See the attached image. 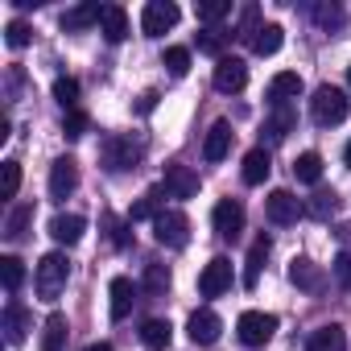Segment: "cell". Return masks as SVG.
I'll use <instances>...</instances> for the list:
<instances>
[{"instance_id":"6da1fadb","label":"cell","mask_w":351,"mask_h":351,"mask_svg":"<svg viewBox=\"0 0 351 351\" xmlns=\"http://www.w3.org/2000/svg\"><path fill=\"white\" fill-rule=\"evenodd\" d=\"M141 157H145V141H136V136H128V132H112V136H104V145H99V165H104L108 173L136 169Z\"/></svg>"},{"instance_id":"7a4b0ae2","label":"cell","mask_w":351,"mask_h":351,"mask_svg":"<svg viewBox=\"0 0 351 351\" xmlns=\"http://www.w3.org/2000/svg\"><path fill=\"white\" fill-rule=\"evenodd\" d=\"M347 112H351L347 91H339V87H330V83H322V87L310 95V116H314L318 128H335V124H343Z\"/></svg>"},{"instance_id":"3957f363","label":"cell","mask_w":351,"mask_h":351,"mask_svg":"<svg viewBox=\"0 0 351 351\" xmlns=\"http://www.w3.org/2000/svg\"><path fill=\"white\" fill-rule=\"evenodd\" d=\"M66 277H71V265L62 252H46L38 261V273H34V289L42 302H58V293L66 289Z\"/></svg>"},{"instance_id":"277c9868","label":"cell","mask_w":351,"mask_h":351,"mask_svg":"<svg viewBox=\"0 0 351 351\" xmlns=\"http://www.w3.org/2000/svg\"><path fill=\"white\" fill-rule=\"evenodd\" d=\"M153 240L161 244V248H186L191 244V219L182 215V211H161L157 219H153Z\"/></svg>"},{"instance_id":"5b68a950","label":"cell","mask_w":351,"mask_h":351,"mask_svg":"<svg viewBox=\"0 0 351 351\" xmlns=\"http://www.w3.org/2000/svg\"><path fill=\"white\" fill-rule=\"evenodd\" d=\"M277 330V314H265V310H244L240 322H236V335L244 347H265Z\"/></svg>"},{"instance_id":"8992f818","label":"cell","mask_w":351,"mask_h":351,"mask_svg":"<svg viewBox=\"0 0 351 351\" xmlns=\"http://www.w3.org/2000/svg\"><path fill=\"white\" fill-rule=\"evenodd\" d=\"M178 5H173V0H149L145 5V13H141V34L145 38H161L165 29H173L178 25Z\"/></svg>"},{"instance_id":"52a82bcc","label":"cell","mask_w":351,"mask_h":351,"mask_svg":"<svg viewBox=\"0 0 351 351\" xmlns=\"http://www.w3.org/2000/svg\"><path fill=\"white\" fill-rule=\"evenodd\" d=\"M265 215H269L277 228H289V223H298V219L306 215V203H302L293 191H273V195L265 199Z\"/></svg>"},{"instance_id":"ba28073f","label":"cell","mask_w":351,"mask_h":351,"mask_svg":"<svg viewBox=\"0 0 351 351\" xmlns=\"http://www.w3.org/2000/svg\"><path fill=\"white\" fill-rule=\"evenodd\" d=\"M211 223H215L219 240H240V232H244V207L236 199H219L215 211H211Z\"/></svg>"},{"instance_id":"9c48e42d","label":"cell","mask_w":351,"mask_h":351,"mask_svg":"<svg viewBox=\"0 0 351 351\" xmlns=\"http://www.w3.org/2000/svg\"><path fill=\"white\" fill-rule=\"evenodd\" d=\"M161 186H165L169 199H195V195H199V173H195L191 165H182V161H169Z\"/></svg>"},{"instance_id":"30bf717a","label":"cell","mask_w":351,"mask_h":351,"mask_svg":"<svg viewBox=\"0 0 351 351\" xmlns=\"http://www.w3.org/2000/svg\"><path fill=\"white\" fill-rule=\"evenodd\" d=\"M232 277H236V273H232V261H228V256H215V261L199 273V293H203V298H219V293L232 289Z\"/></svg>"},{"instance_id":"8fae6325","label":"cell","mask_w":351,"mask_h":351,"mask_svg":"<svg viewBox=\"0 0 351 351\" xmlns=\"http://www.w3.org/2000/svg\"><path fill=\"white\" fill-rule=\"evenodd\" d=\"M211 83H215V91H223V95L244 91V83H248V66H244V58H219Z\"/></svg>"},{"instance_id":"7c38bea8","label":"cell","mask_w":351,"mask_h":351,"mask_svg":"<svg viewBox=\"0 0 351 351\" xmlns=\"http://www.w3.org/2000/svg\"><path fill=\"white\" fill-rule=\"evenodd\" d=\"M75 186H79V165L71 161V157H58L54 165H50V199H71L75 195Z\"/></svg>"},{"instance_id":"4fadbf2b","label":"cell","mask_w":351,"mask_h":351,"mask_svg":"<svg viewBox=\"0 0 351 351\" xmlns=\"http://www.w3.org/2000/svg\"><path fill=\"white\" fill-rule=\"evenodd\" d=\"M289 281H293L298 289H306V293H322V289H326L322 265H314V261H306V256H293V261H289Z\"/></svg>"},{"instance_id":"5bb4252c","label":"cell","mask_w":351,"mask_h":351,"mask_svg":"<svg viewBox=\"0 0 351 351\" xmlns=\"http://www.w3.org/2000/svg\"><path fill=\"white\" fill-rule=\"evenodd\" d=\"M219 330H223V322H219L215 310H195L191 322H186V335H191V343H199V347H211V343L219 339Z\"/></svg>"},{"instance_id":"9a60e30c","label":"cell","mask_w":351,"mask_h":351,"mask_svg":"<svg viewBox=\"0 0 351 351\" xmlns=\"http://www.w3.org/2000/svg\"><path fill=\"white\" fill-rule=\"evenodd\" d=\"M269 173H273V157H269V149H265V145L248 149V153H244V169H240L244 186H261Z\"/></svg>"},{"instance_id":"2e32d148","label":"cell","mask_w":351,"mask_h":351,"mask_svg":"<svg viewBox=\"0 0 351 351\" xmlns=\"http://www.w3.org/2000/svg\"><path fill=\"white\" fill-rule=\"evenodd\" d=\"M293 124H298V112H293L289 104L273 108V112H269V120H265V149H269V145H281V141L293 132Z\"/></svg>"},{"instance_id":"e0dca14e","label":"cell","mask_w":351,"mask_h":351,"mask_svg":"<svg viewBox=\"0 0 351 351\" xmlns=\"http://www.w3.org/2000/svg\"><path fill=\"white\" fill-rule=\"evenodd\" d=\"M298 95H302V75H298V71H281V75L269 79V99H273V108H281V104H289V99H298Z\"/></svg>"},{"instance_id":"ac0fdd59","label":"cell","mask_w":351,"mask_h":351,"mask_svg":"<svg viewBox=\"0 0 351 351\" xmlns=\"http://www.w3.org/2000/svg\"><path fill=\"white\" fill-rule=\"evenodd\" d=\"M232 136H236L232 124H228V120H215L211 132H207V141H203V157H207V161H223L228 149H232Z\"/></svg>"},{"instance_id":"d6986e66","label":"cell","mask_w":351,"mask_h":351,"mask_svg":"<svg viewBox=\"0 0 351 351\" xmlns=\"http://www.w3.org/2000/svg\"><path fill=\"white\" fill-rule=\"evenodd\" d=\"M83 232H87V219L83 215H54L50 219V236H54V244H79L83 240Z\"/></svg>"},{"instance_id":"ffe728a7","label":"cell","mask_w":351,"mask_h":351,"mask_svg":"<svg viewBox=\"0 0 351 351\" xmlns=\"http://www.w3.org/2000/svg\"><path fill=\"white\" fill-rule=\"evenodd\" d=\"M269 248H273V240H269V236H256V240H252V248H248V261H244V289H256Z\"/></svg>"},{"instance_id":"44dd1931","label":"cell","mask_w":351,"mask_h":351,"mask_svg":"<svg viewBox=\"0 0 351 351\" xmlns=\"http://www.w3.org/2000/svg\"><path fill=\"white\" fill-rule=\"evenodd\" d=\"M108 293H112V322L128 318V310H132V302H136V285H132L128 277H112Z\"/></svg>"},{"instance_id":"7402d4cb","label":"cell","mask_w":351,"mask_h":351,"mask_svg":"<svg viewBox=\"0 0 351 351\" xmlns=\"http://www.w3.org/2000/svg\"><path fill=\"white\" fill-rule=\"evenodd\" d=\"M29 326H34V318H29V310L21 306V302H9L5 306V339L17 347L25 335H29Z\"/></svg>"},{"instance_id":"603a6c76","label":"cell","mask_w":351,"mask_h":351,"mask_svg":"<svg viewBox=\"0 0 351 351\" xmlns=\"http://www.w3.org/2000/svg\"><path fill=\"white\" fill-rule=\"evenodd\" d=\"M66 339H71V326H66V314H50L42 322V351H66Z\"/></svg>"},{"instance_id":"cb8c5ba5","label":"cell","mask_w":351,"mask_h":351,"mask_svg":"<svg viewBox=\"0 0 351 351\" xmlns=\"http://www.w3.org/2000/svg\"><path fill=\"white\" fill-rule=\"evenodd\" d=\"M99 13H104V5H75V9L62 13V29L66 34H83V29L99 25Z\"/></svg>"},{"instance_id":"d4e9b609","label":"cell","mask_w":351,"mask_h":351,"mask_svg":"<svg viewBox=\"0 0 351 351\" xmlns=\"http://www.w3.org/2000/svg\"><path fill=\"white\" fill-rule=\"evenodd\" d=\"M99 34H104L108 42H124V38H128V13H124L120 5H104V13H99Z\"/></svg>"},{"instance_id":"484cf974","label":"cell","mask_w":351,"mask_h":351,"mask_svg":"<svg viewBox=\"0 0 351 351\" xmlns=\"http://www.w3.org/2000/svg\"><path fill=\"white\" fill-rule=\"evenodd\" d=\"M165 199H169V195H165V186L145 191V195H141V203L132 207V215H128V219H132V223H141V219H149V223H153V219L165 211Z\"/></svg>"},{"instance_id":"4316f807","label":"cell","mask_w":351,"mask_h":351,"mask_svg":"<svg viewBox=\"0 0 351 351\" xmlns=\"http://www.w3.org/2000/svg\"><path fill=\"white\" fill-rule=\"evenodd\" d=\"M306 351H347V335H343V326H318L310 339H306Z\"/></svg>"},{"instance_id":"83f0119b","label":"cell","mask_w":351,"mask_h":351,"mask_svg":"<svg viewBox=\"0 0 351 351\" xmlns=\"http://www.w3.org/2000/svg\"><path fill=\"white\" fill-rule=\"evenodd\" d=\"M169 339H173V326H169L165 318H149V322L141 326V343H145L149 351H165Z\"/></svg>"},{"instance_id":"f1b7e54d","label":"cell","mask_w":351,"mask_h":351,"mask_svg":"<svg viewBox=\"0 0 351 351\" xmlns=\"http://www.w3.org/2000/svg\"><path fill=\"white\" fill-rule=\"evenodd\" d=\"M281 42H285V29L269 21V25H261V34L252 38V54L269 58V54H277V50H281Z\"/></svg>"},{"instance_id":"f546056e","label":"cell","mask_w":351,"mask_h":351,"mask_svg":"<svg viewBox=\"0 0 351 351\" xmlns=\"http://www.w3.org/2000/svg\"><path fill=\"white\" fill-rule=\"evenodd\" d=\"M293 173H298V182H306V186H318L322 182V157L310 149V153H302L298 161H293Z\"/></svg>"},{"instance_id":"4dcf8cb0","label":"cell","mask_w":351,"mask_h":351,"mask_svg":"<svg viewBox=\"0 0 351 351\" xmlns=\"http://www.w3.org/2000/svg\"><path fill=\"white\" fill-rule=\"evenodd\" d=\"M141 289L149 298H161L169 289V269L165 265H145V277H141Z\"/></svg>"},{"instance_id":"1f68e13d","label":"cell","mask_w":351,"mask_h":351,"mask_svg":"<svg viewBox=\"0 0 351 351\" xmlns=\"http://www.w3.org/2000/svg\"><path fill=\"white\" fill-rule=\"evenodd\" d=\"M0 281H5L9 293H17V289L25 285V265H21L17 256H0Z\"/></svg>"},{"instance_id":"d6a6232c","label":"cell","mask_w":351,"mask_h":351,"mask_svg":"<svg viewBox=\"0 0 351 351\" xmlns=\"http://www.w3.org/2000/svg\"><path fill=\"white\" fill-rule=\"evenodd\" d=\"M335 207H339V199H335V191H314L310 195V203H306V215H314V219H330L335 215Z\"/></svg>"},{"instance_id":"836d02e7","label":"cell","mask_w":351,"mask_h":351,"mask_svg":"<svg viewBox=\"0 0 351 351\" xmlns=\"http://www.w3.org/2000/svg\"><path fill=\"white\" fill-rule=\"evenodd\" d=\"M29 223H34V207H29V203H21V207H13V211H9V219H5V236H9V240H21Z\"/></svg>"},{"instance_id":"e575fe53","label":"cell","mask_w":351,"mask_h":351,"mask_svg":"<svg viewBox=\"0 0 351 351\" xmlns=\"http://www.w3.org/2000/svg\"><path fill=\"white\" fill-rule=\"evenodd\" d=\"M104 228H108V244H112V248H128V244H132V236H128L132 219H120V215H104Z\"/></svg>"},{"instance_id":"d590c367","label":"cell","mask_w":351,"mask_h":351,"mask_svg":"<svg viewBox=\"0 0 351 351\" xmlns=\"http://www.w3.org/2000/svg\"><path fill=\"white\" fill-rule=\"evenodd\" d=\"M195 13H199L203 25H215V21H223V17L232 13V0H199Z\"/></svg>"},{"instance_id":"8d00e7d4","label":"cell","mask_w":351,"mask_h":351,"mask_svg":"<svg viewBox=\"0 0 351 351\" xmlns=\"http://www.w3.org/2000/svg\"><path fill=\"white\" fill-rule=\"evenodd\" d=\"M54 99H58L66 112H75V104H79V79L58 75V79H54Z\"/></svg>"},{"instance_id":"74e56055","label":"cell","mask_w":351,"mask_h":351,"mask_svg":"<svg viewBox=\"0 0 351 351\" xmlns=\"http://www.w3.org/2000/svg\"><path fill=\"white\" fill-rule=\"evenodd\" d=\"M306 13H310L322 29H339V25H343V9H339V5H306Z\"/></svg>"},{"instance_id":"f35d334b","label":"cell","mask_w":351,"mask_h":351,"mask_svg":"<svg viewBox=\"0 0 351 351\" xmlns=\"http://www.w3.org/2000/svg\"><path fill=\"white\" fill-rule=\"evenodd\" d=\"M256 34H261V9H256V5H244V13H240V29H236V38L252 46V38H256Z\"/></svg>"},{"instance_id":"ab89813d","label":"cell","mask_w":351,"mask_h":351,"mask_svg":"<svg viewBox=\"0 0 351 351\" xmlns=\"http://www.w3.org/2000/svg\"><path fill=\"white\" fill-rule=\"evenodd\" d=\"M87 128H91V116H87L83 108H75V112L62 116V136H66V141H79Z\"/></svg>"},{"instance_id":"60d3db41","label":"cell","mask_w":351,"mask_h":351,"mask_svg":"<svg viewBox=\"0 0 351 351\" xmlns=\"http://www.w3.org/2000/svg\"><path fill=\"white\" fill-rule=\"evenodd\" d=\"M161 62L169 66V75H173V79H182V75L191 71V50H186V46H169Z\"/></svg>"},{"instance_id":"b9f144b4","label":"cell","mask_w":351,"mask_h":351,"mask_svg":"<svg viewBox=\"0 0 351 351\" xmlns=\"http://www.w3.org/2000/svg\"><path fill=\"white\" fill-rule=\"evenodd\" d=\"M29 38H34V29H29L25 21H9V25H5V42H9L13 50H25Z\"/></svg>"},{"instance_id":"7bdbcfd3","label":"cell","mask_w":351,"mask_h":351,"mask_svg":"<svg viewBox=\"0 0 351 351\" xmlns=\"http://www.w3.org/2000/svg\"><path fill=\"white\" fill-rule=\"evenodd\" d=\"M223 42H228V34H219V29H203V34H199V50H203V54L223 58Z\"/></svg>"},{"instance_id":"ee69618b","label":"cell","mask_w":351,"mask_h":351,"mask_svg":"<svg viewBox=\"0 0 351 351\" xmlns=\"http://www.w3.org/2000/svg\"><path fill=\"white\" fill-rule=\"evenodd\" d=\"M17 191H21V161H5V199H17Z\"/></svg>"},{"instance_id":"f6af8a7d","label":"cell","mask_w":351,"mask_h":351,"mask_svg":"<svg viewBox=\"0 0 351 351\" xmlns=\"http://www.w3.org/2000/svg\"><path fill=\"white\" fill-rule=\"evenodd\" d=\"M335 281L351 293V248H343V252L335 256Z\"/></svg>"},{"instance_id":"bcb514c9","label":"cell","mask_w":351,"mask_h":351,"mask_svg":"<svg viewBox=\"0 0 351 351\" xmlns=\"http://www.w3.org/2000/svg\"><path fill=\"white\" fill-rule=\"evenodd\" d=\"M157 99H161V95H157V91H145V95H141V99H136V112H141V116H149V112H153V108H157Z\"/></svg>"},{"instance_id":"7dc6e473","label":"cell","mask_w":351,"mask_h":351,"mask_svg":"<svg viewBox=\"0 0 351 351\" xmlns=\"http://www.w3.org/2000/svg\"><path fill=\"white\" fill-rule=\"evenodd\" d=\"M83 351H116V347H112V343H87Z\"/></svg>"},{"instance_id":"c3c4849f","label":"cell","mask_w":351,"mask_h":351,"mask_svg":"<svg viewBox=\"0 0 351 351\" xmlns=\"http://www.w3.org/2000/svg\"><path fill=\"white\" fill-rule=\"evenodd\" d=\"M343 161H347V165H351V141H347V149H343Z\"/></svg>"},{"instance_id":"681fc988","label":"cell","mask_w":351,"mask_h":351,"mask_svg":"<svg viewBox=\"0 0 351 351\" xmlns=\"http://www.w3.org/2000/svg\"><path fill=\"white\" fill-rule=\"evenodd\" d=\"M347 83H351V66H347Z\"/></svg>"}]
</instances>
